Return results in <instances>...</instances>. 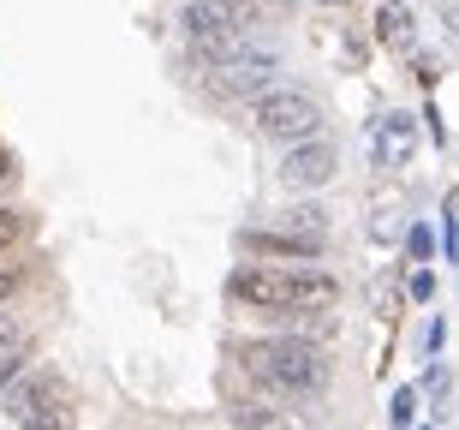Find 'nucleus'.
I'll list each match as a JSON object with an SVG mask.
<instances>
[{"mask_svg": "<svg viewBox=\"0 0 459 430\" xmlns=\"http://www.w3.org/2000/svg\"><path fill=\"white\" fill-rule=\"evenodd\" d=\"M281 84V54L263 42V48L238 54L227 66H204V90L209 96H221V102H256V96H269Z\"/></svg>", "mask_w": 459, "mask_h": 430, "instance_id": "4", "label": "nucleus"}, {"mask_svg": "<svg viewBox=\"0 0 459 430\" xmlns=\"http://www.w3.org/2000/svg\"><path fill=\"white\" fill-rule=\"evenodd\" d=\"M447 389H454V371H447L442 359H429V371H424V382H418V400H429V425H442L447 418Z\"/></svg>", "mask_w": 459, "mask_h": 430, "instance_id": "13", "label": "nucleus"}, {"mask_svg": "<svg viewBox=\"0 0 459 430\" xmlns=\"http://www.w3.org/2000/svg\"><path fill=\"white\" fill-rule=\"evenodd\" d=\"M442 347H447V317H429V329H424V353H429V359H442Z\"/></svg>", "mask_w": 459, "mask_h": 430, "instance_id": "20", "label": "nucleus"}, {"mask_svg": "<svg viewBox=\"0 0 459 430\" xmlns=\"http://www.w3.org/2000/svg\"><path fill=\"white\" fill-rule=\"evenodd\" d=\"M376 42L382 48H418V24H411L406 0H382L376 6Z\"/></svg>", "mask_w": 459, "mask_h": 430, "instance_id": "12", "label": "nucleus"}, {"mask_svg": "<svg viewBox=\"0 0 459 430\" xmlns=\"http://www.w3.org/2000/svg\"><path fill=\"white\" fill-rule=\"evenodd\" d=\"M238 364H245V377H251V382H263V389L281 395V400L323 395L328 377H334L328 353L316 341H305V335H256V341L238 347Z\"/></svg>", "mask_w": 459, "mask_h": 430, "instance_id": "1", "label": "nucleus"}, {"mask_svg": "<svg viewBox=\"0 0 459 430\" xmlns=\"http://www.w3.org/2000/svg\"><path fill=\"white\" fill-rule=\"evenodd\" d=\"M418 425V389H394L388 400V430H411Z\"/></svg>", "mask_w": 459, "mask_h": 430, "instance_id": "16", "label": "nucleus"}, {"mask_svg": "<svg viewBox=\"0 0 459 430\" xmlns=\"http://www.w3.org/2000/svg\"><path fill=\"white\" fill-rule=\"evenodd\" d=\"M442 6H447V13H454V0H442Z\"/></svg>", "mask_w": 459, "mask_h": 430, "instance_id": "27", "label": "nucleus"}, {"mask_svg": "<svg viewBox=\"0 0 459 430\" xmlns=\"http://www.w3.org/2000/svg\"><path fill=\"white\" fill-rule=\"evenodd\" d=\"M72 418L78 413H72V395H66V400H54V407H42V413H30L18 430H72Z\"/></svg>", "mask_w": 459, "mask_h": 430, "instance_id": "15", "label": "nucleus"}, {"mask_svg": "<svg viewBox=\"0 0 459 430\" xmlns=\"http://www.w3.org/2000/svg\"><path fill=\"white\" fill-rule=\"evenodd\" d=\"M341 173V155H334V144L328 138H310V144H292L287 155H281V186L287 191H323L328 180Z\"/></svg>", "mask_w": 459, "mask_h": 430, "instance_id": "6", "label": "nucleus"}, {"mask_svg": "<svg viewBox=\"0 0 459 430\" xmlns=\"http://www.w3.org/2000/svg\"><path fill=\"white\" fill-rule=\"evenodd\" d=\"M411 299H418V305H429V299H436V276H429V269H411Z\"/></svg>", "mask_w": 459, "mask_h": 430, "instance_id": "22", "label": "nucleus"}, {"mask_svg": "<svg viewBox=\"0 0 459 430\" xmlns=\"http://www.w3.org/2000/svg\"><path fill=\"white\" fill-rule=\"evenodd\" d=\"M30 359H36V329L24 323V317H13V311H0V389H6Z\"/></svg>", "mask_w": 459, "mask_h": 430, "instance_id": "9", "label": "nucleus"}, {"mask_svg": "<svg viewBox=\"0 0 459 430\" xmlns=\"http://www.w3.org/2000/svg\"><path fill=\"white\" fill-rule=\"evenodd\" d=\"M411 54V72H418V84H436V54L429 48H406Z\"/></svg>", "mask_w": 459, "mask_h": 430, "instance_id": "21", "label": "nucleus"}, {"mask_svg": "<svg viewBox=\"0 0 459 430\" xmlns=\"http://www.w3.org/2000/svg\"><path fill=\"white\" fill-rule=\"evenodd\" d=\"M0 180H6V168H0Z\"/></svg>", "mask_w": 459, "mask_h": 430, "instance_id": "28", "label": "nucleus"}, {"mask_svg": "<svg viewBox=\"0 0 459 430\" xmlns=\"http://www.w3.org/2000/svg\"><path fill=\"white\" fill-rule=\"evenodd\" d=\"M66 395H72V389L54 377L48 364H24V371L0 389V407H6V418H13V425H24L30 413H42V407H54V400H66Z\"/></svg>", "mask_w": 459, "mask_h": 430, "instance_id": "5", "label": "nucleus"}, {"mask_svg": "<svg viewBox=\"0 0 459 430\" xmlns=\"http://www.w3.org/2000/svg\"><path fill=\"white\" fill-rule=\"evenodd\" d=\"M233 299L269 311V317H310V311H334L341 281L310 263H256V269H233Z\"/></svg>", "mask_w": 459, "mask_h": 430, "instance_id": "2", "label": "nucleus"}, {"mask_svg": "<svg viewBox=\"0 0 459 430\" xmlns=\"http://www.w3.org/2000/svg\"><path fill=\"white\" fill-rule=\"evenodd\" d=\"M18 233H24V215H18V209H6V204H0V245H13Z\"/></svg>", "mask_w": 459, "mask_h": 430, "instance_id": "23", "label": "nucleus"}, {"mask_svg": "<svg viewBox=\"0 0 459 430\" xmlns=\"http://www.w3.org/2000/svg\"><path fill=\"white\" fill-rule=\"evenodd\" d=\"M454 215H459V197L447 191L442 197V258H454Z\"/></svg>", "mask_w": 459, "mask_h": 430, "instance_id": "19", "label": "nucleus"}, {"mask_svg": "<svg viewBox=\"0 0 459 430\" xmlns=\"http://www.w3.org/2000/svg\"><path fill=\"white\" fill-rule=\"evenodd\" d=\"M233 24H245V18H238L227 0H186V6H179V31H186V42L215 36V31H233Z\"/></svg>", "mask_w": 459, "mask_h": 430, "instance_id": "11", "label": "nucleus"}, {"mask_svg": "<svg viewBox=\"0 0 459 430\" xmlns=\"http://www.w3.org/2000/svg\"><path fill=\"white\" fill-rule=\"evenodd\" d=\"M411 430H442V425H411Z\"/></svg>", "mask_w": 459, "mask_h": 430, "instance_id": "26", "label": "nucleus"}, {"mask_svg": "<svg viewBox=\"0 0 459 430\" xmlns=\"http://www.w3.org/2000/svg\"><path fill=\"white\" fill-rule=\"evenodd\" d=\"M245 114H251V132L256 138L281 144V150H292V144H310L323 138V102L310 96V90H292V84H274L269 96H256V102H245Z\"/></svg>", "mask_w": 459, "mask_h": 430, "instance_id": "3", "label": "nucleus"}, {"mask_svg": "<svg viewBox=\"0 0 459 430\" xmlns=\"http://www.w3.org/2000/svg\"><path fill=\"white\" fill-rule=\"evenodd\" d=\"M18 281H24V276H18V269H0V311H6V299H13V293H18Z\"/></svg>", "mask_w": 459, "mask_h": 430, "instance_id": "24", "label": "nucleus"}, {"mask_svg": "<svg viewBox=\"0 0 459 430\" xmlns=\"http://www.w3.org/2000/svg\"><path fill=\"white\" fill-rule=\"evenodd\" d=\"M281 233H310V240H328V209L323 204H292L281 215Z\"/></svg>", "mask_w": 459, "mask_h": 430, "instance_id": "14", "label": "nucleus"}, {"mask_svg": "<svg viewBox=\"0 0 459 430\" xmlns=\"http://www.w3.org/2000/svg\"><path fill=\"white\" fill-rule=\"evenodd\" d=\"M310 6H346V0H310Z\"/></svg>", "mask_w": 459, "mask_h": 430, "instance_id": "25", "label": "nucleus"}, {"mask_svg": "<svg viewBox=\"0 0 459 430\" xmlns=\"http://www.w3.org/2000/svg\"><path fill=\"white\" fill-rule=\"evenodd\" d=\"M406 251H411L418 263L436 251V233H429V222H411V227H406Z\"/></svg>", "mask_w": 459, "mask_h": 430, "instance_id": "18", "label": "nucleus"}, {"mask_svg": "<svg viewBox=\"0 0 459 430\" xmlns=\"http://www.w3.org/2000/svg\"><path fill=\"white\" fill-rule=\"evenodd\" d=\"M204 66H227V60H238V54H251V48H263L256 42V31L251 24H233V31H215V36H197V42H186Z\"/></svg>", "mask_w": 459, "mask_h": 430, "instance_id": "10", "label": "nucleus"}, {"mask_svg": "<svg viewBox=\"0 0 459 430\" xmlns=\"http://www.w3.org/2000/svg\"><path fill=\"white\" fill-rule=\"evenodd\" d=\"M238 245L245 251H256V258H274V263H292V258H323L328 240H310V233H281V227H251V233H238Z\"/></svg>", "mask_w": 459, "mask_h": 430, "instance_id": "7", "label": "nucleus"}, {"mask_svg": "<svg viewBox=\"0 0 459 430\" xmlns=\"http://www.w3.org/2000/svg\"><path fill=\"white\" fill-rule=\"evenodd\" d=\"M238 430H292V418H281V413H269V407H238Z\"/></svg>", "mask_w": 459, "mask_h": 430, "instance_id": "17", "label": "nucleus"}, {"mask_svg": "<svg viewBox=\"0 0 459 430\" xmlns=\"http://www.w3.org/2000/svg\"><path fill=\"white\" fill-rule=\"evenodd\" d=\"M418 150V120L411 114H388V120L376 126V168L382 173H400Z\"/></svg>", "mask_w": 459, "mask_h": 430, "instance_id": "8", "label": "nucleus"}]
</instances>
